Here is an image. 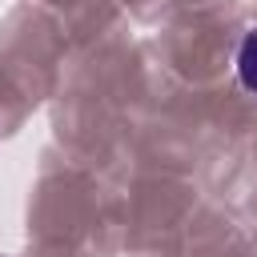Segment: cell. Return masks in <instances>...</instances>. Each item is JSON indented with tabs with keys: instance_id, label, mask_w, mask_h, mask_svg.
I'll return each mask as SVG.
<instances>
[{
	"instance_id": "obj_1",
	"label": "cell",
	"mask_w": 257,
	"mask_h": 257,
	"mask_svg": "<svg viewBox=\"0 0 257 257\" xmlns=\"http://www.w3.org/2000/svg\"><path fill=\"white\" fill-rule=\"evenodd\" d=\"M237 76H241L245 92L257 96V28L245 32V40L237 44Z\"/></svg>"
}]
</instances>
